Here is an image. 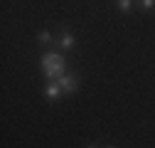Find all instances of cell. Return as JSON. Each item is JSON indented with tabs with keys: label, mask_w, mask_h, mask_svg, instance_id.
Returning <instances> with one entry per match:
<instances>
[{
	"label": "cell",
	"mask_w": 155,
	"mask_h": 148,
	"mask_svg": "<svg viewBox=\"0 0 155 148\" xmlns=\"http://www.w3.org/2000/svg\"><path fill=\"white\" fill-rule=\"evenodd\" d=\"M37 42L45 45V47H49V45H54V35L49 30H40V32H37Z\"/></svg>",
	"instance_id": "5"
},
{
	"label": "cell",
	"mask_w": 155,
	"mask_h": 148,
	"mask_svg": "<svg viewBox=\"0 0 155 148\" xmlns=\"http://www.w3.org/2000/svg\"><path fill=\"white\" fill-rule=\"evenodd\" d=\"M138 3H140V10H145V12L155 10V0H138Z\"/></svg>",
	"instance_id": "7"
},
{
	"label": "cell",
	"mask_w": 155,
	"mask_h": 148,
	"mask_svg": "<svg viewBox=\"0 0 155 148\" xmlns=\"http://www.w3.org/2000/svg\"><path fill=\"white\" fill-rule=\"evenodd\" d=\"M86 148H96V146H86Z\"/></svg>",
	"instance_id": "9"
},
{
	"label": "cell",
	"mask_w": 155,
	"mask_h": 148,
	"mask_svg": "<svg viewBox=\"0 0 155 148\" xmlns=\"http://www.w3.org/2000/svg\"><path fill=\"white\" fill-rule=\"evenodd\" d=\"M45 96H47V101H59L64 96V91H62V86H59L57 79H49V84L45 86Z\"/></svg>",
	"instance_id": "3"
},
{
	"label": "cell",
	"mask_w": 155,
	"mask_h": 148,
	"mask_svg": "<svg viewBox=\"0 0 155 148\" xmlns=\"http://www.w3.org/2000/svg\"><path fill=\"white\" fill-rule=\"evenodd\" d=\"M106 148H116V146H106Z\"/></svg>",
	"instance_id": "8"
},
{
	"label": "cell",
	"mask_w": 155,
	"mask_h": 148,
	"mask_svg": "<svg viewBox=\"0 0 155 148\" xmlns=\"http://www.w3.org/2000/svg\"><path fill=\"white\" fill-rule=\"evenodd\" d=\"M40 67H42V74H45L47 79H59L62 74H67L64 54L54 52V49H47L42 57H40Z\"/></svg>",
	"instance_id": "1"
},
{
	"label": "cell",
	"mask_w": 155,
	"mask_h": 148,
	"mask_svg": "<svg viewBox=\"0 0 155 148\" xmlns=\"http://www.w3.org/2000/svg\"><path fill=\"white\" fill-rule=\"evenodd\" d=\"M57 40H59V49H62V52H69V49L76 47V37H74V32H69V30H62Z\"/></svg>",
	"instance_id": "4"
},
{
	"label": "cell",
	"mask_w": 155,
	"mask_h": 148,
	"mask_svg": "<svg viewBox=\"0 0 155 148\" xmlns=\"http://www.w3.org/2000/svg\"><path fill=\"white\" fill-rule=\"evenodd\" d=\"M57 82H59V86H62L64 94H74V91L79 89V79H76L74 74H62V77L57 79Z\"/></svg>",
	"instance_id": "2"
},
{
	"label": "cell",
	"mask_w": 155,
	"mask_h": 148,
	"mask_svg": "<svg viewBox=\"0 0 155 148\" xmlns=\"http://www.w3.org/2000/svg\"><path fill=\"white\" fill-rule=\"evenodd\" d=\"M116 8H118V12H130L133 10V0H116Z\"/></svg>",
	"instance_id": "6"
}]
</instances>
